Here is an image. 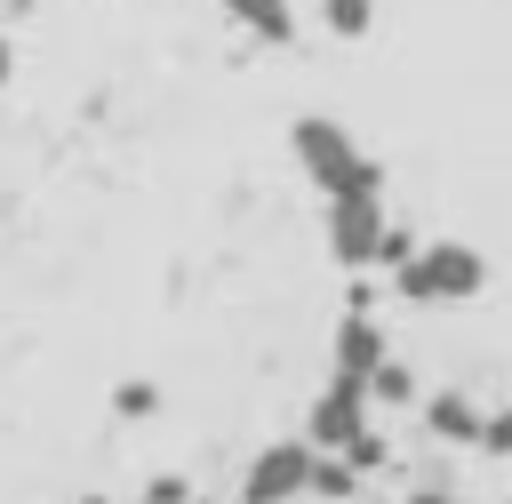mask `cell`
Masks as SVG:
<instances>
[{
	"mask_svg": "<svg viewBox=\"0 0 512 504\" xmlns=\"http://www.w3.org/2000/svg\"><path fill=\"white\" fill-rule=\"evenodd\" d=\"M288 152H296V168L328 192V200H352V192H376L384 176H376V160L352 144V128L344 120H328V112H304L296 128H288Z\"/></svg>",
	"mask_w": 512,
	"mask_h": 504,
	"instance_id": "obj_1",
	"label": "cell"
},
{
	"mask_svg": "<svg viewBox=\"0 0 512 504\" xmlns=\"http://www.w3.org/2000/svg\"><path fill=\"white\" fill-rule=\"evenodd\" d=\"M392 288H400L408 304H464V296L488 288V256L464 248V240H424V248L392 272Z\"/></svg>",
	"mask_w": 512,
	"mask_h": 504,
	"instance_id": "obj_2",
	"label": "cell"
},
{
	"mask_svg": "<svg viewBox=\"0 0 512 504\" xmlns=\"http://www.w3.org/2000/svg\"><path fill=\"white\" fill-rule=\"evenodd\" d=\"M384 240H392L384 192H352V200H328V256H336L344 272H368V264H384Z\"/></svg>",
	"mask_w": 512,
	"mask_h": 504,
	"instance_id": "obj_3",
	"label": "cell"
},
{
	"mask_svg": "<svg viewBox=\"0 0 512 504\" xmlns=\"http://www.w3.org/2000/svg\"><path fill=\"white\" fill-rule=\"evenodd\" d=\"M312 464H320L312 440H272V448H256L248 472H240V504H304V496H312Z\"/></svg>",
	"mask_w": 512,
	"mask_h": 504,
	"instance_id": "obj_4",
	"label": "cell"
},
{
	"mask_svg": "<svg viewBox=\"0 0 512 504\" xmlns=\"http://www.w3.org/2000/svg\"><path fill=\"white\" fill-rule=\"evenodd\" d=\"M360 432H368V384L328 376V384H320V400H312V416H304V440H312L320 456H344Z\"/></svg>",
	"mask_w": 512,
	"mask_h": 504,
	"instance_id": "obj_5",
	"label": "cell"
},
{
	"mask_svg": "<svg viewBox=\"0 0 512 504\" xmlns=\"http://www.w3.org/2000/svg\"><path fill=\"white\" fill-rule=\"evenodd\" d=\"M384 360H392V352H384V328H376L368 312H344V320H336V376L368 384Z\"/></svg>",
	"mask_w": 512,
	"mask_h": 504,
	"instance_id": "obj_6",
	"label": "cell"
},
{
	"mask_svg": "<svg viewBox=\"0 0 512 504\" xmlns=\"http://www.w3.org/2000/svg\"><path fill=\"white\" fill-rule=\"evenodd\" d=\"M424 432H432V440H448V448H480L488 408H472L464 392H432V400H424Z\"/></svg>",
	"mask_w": 512,
	"mask_h": 504,
	"instance_id": "obj_7",
	"label": "cell"
},
{
	"mask_svg": "<svg viewBox=\"0 0 512 504\" xmlns=\"http://www.w3.org/2000/svg\"><path fill=\"white\" fill-rule=\"evenodd\" d=\"M224 16L240 24V32H256V40H296V16H288V0H224Z\"/></svg>",
	"mask_w": 512,
	"mask_h": 504,
	"instance_id": "obj_8",
	"label": "cell"
},
{
	"mask_svg": "<svg viewBox=\"0 0 512 504\" xmlns=\"http://www.w3.org/2000/svg\"><path fill=\"white\" fill-rule=\"evenodd\" d=\"M352 488H360V464H352V456H320V464H312V496H320V504H344Z\"/></svg>",
	"mask_w": 512,
	"mask_h": 504,
	"instance_id": "obj_9",
	"label": "cell"
},
{
	"mask_svg": "<svg viewBox=\"0 0 512 504\" xmlns=\"http://www.w3.org/2000/svg\"><path fill=\"white\" fill-rule=\"evenodd\" d=\"M368 400H384V408H408V400H416V368H408V360H384V368L368 376Z\"/></svg>",
	"mask_w": 512,
	"mask_h": 504,
	"instance_id": "obj_10",
	"label": "cell"
},
{
	"mask_svg": "<svg viewBox=\"0 0 512 504\" xmlns=\"http://www.w3.org/2000/svg\"><path fill=\"white\" fill-rule=\"evenodd\" d=\"M320 24H328L336 40H360V32L376 24V0H320Z\"/></svg>",
	"mask_w": 512,
	"mask_h": 504,
	"instance_id": "obj_11",
	"label": "cell"
},
{
	"mask_svg": "<svg viewBox=\"0 0 512 504\" xmlns=\"http://www.w3.org/2000/svg\"><path fill=\"white\" fill-rule=\"evenodd\" d=\"M488 456H512V408H488V432H480Z\"/></svg>",
	"mask_w": 512,
	"mask_h": 504,
	"instance_id": "obj_12",
	"label": "cell"
},
{
	"mask_svg": "<svg viewBox=\"0 0 512 504\" xmlns=\"http://www.w3.org/2000/svg\"><path fill=\"white\" fill-rule=\"evenodd\" d=\"M152 400H160L152 384H120V392H112V408H120V416H152Z\"/></svg>",
	"mask_w": 512,
	"mask_h": 504,
	"instance_id": "obj_13",
	"label": "cell"
},
{
	"mask_svg": "<svg viewBox=\"0 0 512 504\" xmlns=\"http://www.w3.org/2000/svg\"><path fill=\"white\" fill-rule=\"evenodd\" d=\"M408 504H464V496H448V488H408Z\"/></svg>",
	"mask_w": 512,
	"mask_h": 504,
	"instance_id": "obj_14",
	"label": "cell"
},
{
	"mask_svg": "<svg viewBox=\"0 0 512 504\" xmlns=\"http://www.w3.org/2000/svg\"><path fill=\"white\" fill-rule=\"evenodd\" d=\"M8 72H16V48H8V32H0V88H8Z\"/></svg>",
	"mask_w": 512,
	"mask_h": 504,
	"instance_id": "obj_15",
	"label": "cell"
},
{
	"mask_svg": "<svg viewBox=\"0 0 512 504\" xmlns=\"http://www.w3.org/2000/svg\"><path fill=\"white\" fill-rule=\"evenodd\" d=\"M304 504H320V496H304Z\"/></svg>",
	"mask_w": 512,
	"mask_h": 504,
	"instance_id": "obj_16",
	"label": "cell"
}]
</instances>
